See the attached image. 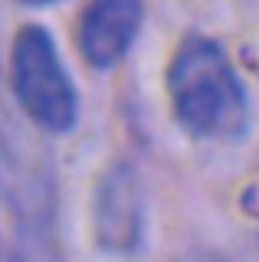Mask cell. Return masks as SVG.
<instances>
[{"instance_id": "5b68a950", "label": "cell", "mask_w": 259, "mask_h": 262, "mask_svg": "<svg viewBox=\"0 0 259 262\" xmlns=\"http://www.w3.org/2000/svg\"><path fill=\"white\" fill-rule=\"evenodd\" d=\"M23 4H36V7H43V4H53V0H23Z\"/></svg>"}, {"instance_id": "7a4b0ae2", "label": "cell", "mask_w": 259, "mask_h": 262, "mask_svg": "<svg viewBox=\"0 0 259 262\" xmlns=\"http://www.w3.org/2000/svg\"><path fill=\"white\" fill-rule=\"evenodd\" d=\"M10 85L36 125L50 131H69L76 125V89L56 56L53 36L36 23L23 27L13 39Z\"/></svg>"}, {"instance_id": "3957f363", "label": "cell", "mask_w": 259, "mask_h": 262, "mask_svg": "<svg viewBox=\"0 0 259 262\" xmlns=\"http://www.w3.org/2000/svg\"><path fill=\"white\" fill-rule=\"evenodd\" d=\"M141 27V0H92L79 16L76 43L95 69L125 59Z\"/></svg>"}, {"instance_id": "277c9868", "label": "cell", "mask_w": 259, "mask_h": 262, "mask_svg": "<svg viewBox=\"0 0 259 262\" xmlns=\"http://www.w3.org/2000/svg\"><path fill=\"white\" fill-rule=\"evenodd\" d=\"M95 233L105 249H132L141 236V190L132 167L118 164L99 184L95 196Z\"/></svg>"}, {"instance_id": "6da1fadb", "label": "cell", "mask_w": 259, "mask_h": 262, "mask_svg": "<svg viewBox=\"0 0 259 262\" xmlns=\"http://www.w3.org/2000/svg\"><path fill=\"white\" fill-rule=\"evenodd\" d=\"M174 115L197 138H236L246 128V92L223 46L207 36H187L167 69Z\"/></svg>"}]
</instances>
